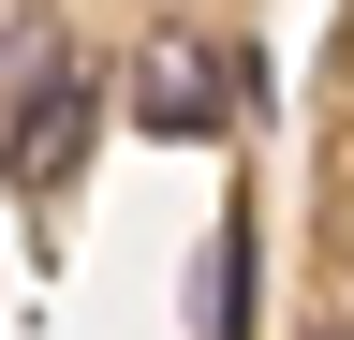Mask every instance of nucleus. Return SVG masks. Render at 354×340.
Segmentation results:
<instances>
[{
  "mask_svg": "<svg viewBox=\"0 0 354 340\" xmlns=\"http://www.w3.org/2000/svg\"><path fill=\"white\" fill-rule=\"evenodd\" d=\"M88 134H104V89L59 60V74H30V104H15V148H0V178H15V207H59L74 193V163Z\"/></svg>",
  "mask_w": 354,
  "mask_h": 340,
  "instance_id": "f257e3e1",
  "label": "nucleus"
},
{
  "mask_svg": "<svg viewBox=\"0 0 354 340\" xmlns=\"http://www.w3.org/2000/svg\"><path fill=\"white\" fill-rule=\"evenodd\" d=\"M236 89H251V74L207 60V45H177V30L133 60V118H148V134H221V118H236Z\"/></svg>",
  "mask_w": 354,
  "mask_h": 340,
  "instance_id": "f03ea898",
  "label": "nucleus"
},
{
  "mask_svg": "<svg viewBox=\"0 0 354 340\" xmlns=\"http://www.w3.org/2000/svg\"><path fill=\"white\" fill-rule=\"evenodd\" d=\"M310 340H354V325H310Z\"/></svg>",
  "mask_w": 354,
  "mask_h": 340,
  "instance_id": "7ed1b4c3",
  "label": "nucleus"
}]
</instances>
